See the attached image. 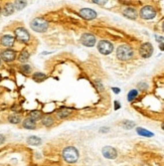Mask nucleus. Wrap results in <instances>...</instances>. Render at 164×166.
<instances>
[{"mask_svg":"<svg viewBox=\"0 0 164 166\" xmlns=\"http://www.w3.org/2000/svg\"><path fill=\"white\" fill-rule=\"evenodd\" d=\"M123 15H124L125 17L129 18V19H136L138 14H137V11L134 9V8L127 7L123 10Z\"/></svg>","mask_w":164,"mask_h":166,"instance_id":"13","label":"nucleus"},{"mask_svg":"<svg viewBox=\"0 0 164 166\" xmlns=\"http://www.w3.org/2000/svg\"><path fill=\"white\" fill-rule=\"evenodd\" d=\"M112 91L114 92L115 94H119V93H120V89H118V88H112Z\"/></svg>","mask_w":164,"mask_h":166,"instance_id":"31","label":"nucleus"},{"mask_svg":"<svg viewBox=\"0 0 164 166\" xmlns=\"http://www.w3.org/2000/svg\"><path fill=\"white\" fill-rule=\"evenodd\" d=\"M155 38H156V40L158 42H164V37L163 36H160V35H155Z\"/></svg>","mask_w":164,"mask_h":166,"instance_id":"29","label":"nucleus"},{"mask_svg":"<svg viewBox=\"0 0 164 166\" xmlns=\"http://www.w3.org/2000/svg\"><path fill=\"white\" fill-rule=\"evenodd\" d=\"M28 59H29V52H28L26 50H23L19 54V55H18V61L22 63H26V61H28Z\"/></svg>","mask_w":164,"mask_h":166,"instance_id":"17","label":"nucleus"},{"mask_svg":"<svg viewBox=\"0 0 164 166\" xmlns=\"http://www.w3.org/2000/svg\"><path fill=\"white\" fill-rule=\"evenodd\" d=\"M108 131H109V129H101L100 132H108Z\"/></svg>","mask_w":164,"mask_h":166,"instance_id":"35","label":"nucleus"},{"mask_svg":"<svg viewBox=\"0 0 164 166\" xmlns=\"http://www.w3.org/2000/svg\"><path fill=\"white\" fill-rule=\"evenodd\" d=\"M63 157L67 163H75L79 159V151L73 146L65 147L63 150Z\"/></svg>","mask_w":164,"mask_h":166,"instance_id":"1","label":"nucleus"},{"mask_svg":"<svg viewBox=\"0 0 164 166\" xmlns=\"http://www.w3.org/2000/svg\"><path fill=\"white\" fill-rule=\"evenodd\" d=\"M32 79H33L34 81H36V82H42V81H44V80L46 79V76L44 75V73L37 71V73H33V76H32Z\"/></svg>","mask_w":164,"mask_h":166,"instance_id":"23","label":"nucleus"},{"mask_svg":"<svg viewBox=\"0 0 164 166\" xmlns=\"http://www.w3.org/2000/svg\"><path fill=\"white\" fill-rule=\"evenodd\" d=\"M93 2L96 4H100V5H104V4H106V1H93Z\"/></svg>","mask_w":164,"mask_h":166,"instance_id":"32","label":"nucleus"},{"mask_svg":"<svg viewBox=\"0 0 164 166\" xmlns=\"http://www.w3.org/2000/svg\"><path fill=\"white\" fill-rule=\"evenodd\" d=\"M156 16V11L152 6H144L140 10V17L143 19H152Z\"/></svg>","mask_w":164,"mask_h":166,"instance_id":"5","label":"nucleus"},{"mask_svg":"<svg viewBox=\"0 0 164 166\" xmlns=\"http://www.w3.org/2000/svg\"><path fill=\"white\" fill-rule=\"evenodd\" d=\"M14 9H15V8H14L13 3L8 2V3H6L5 5H4L3 9H2V13H3L5 16H9L14 12Z\"/></svg>","mask_w":164,"mask_h":166,"instance_id":"14","label":"nucleus"},{"mask_svg":"<svg viewBox=\"0 0 164 166\" xmlns=\"http://www.w3.org/2000/svg\"><path fill=\"white\" fill-rule=\"evenodd\" d=\"M159 48H160L161 50H163V52H164V42H163V44H160V46H159Z\"/></svg>","mask_w":164,"mask_h":166,"instance_id":"34","label":"nucleus"},{"mask_svg":"<svg viewBox=\"0 0 164 166\" xmlns=\"http://www.w3.org/2000/svg\"><path fill=\"white\" fill-rule=\"evenodd\" d=\"M26 142H27V144L32 145V146H37V145L42 144V139L38 138V137H36V136H30L27 138Z\"/></svg>","mask_w":164,"mask_h":166,"instance_id":"16","label":"nucleus"},{"mask_svg":"<svg viewBox=\"0 0 164 166\" xmlns=\"http://www.w3.org/2000/svg\"><path fill=\"white\" fill-rule=\"evenodd\" d=\"M69 114H71V111H69V110L61 109V110H59V112H57V117H59V118L63 119V118H67Z\"/></svg>","mask_w":164,"mask_h":166,"instance_id":"24","label":"nucleus"},{"mask_svg":"<svg viewBox=\"0 0 164 166\" xmlns=\"http://www.w3.org/2000/svg\"><path fill=\"white\" fill-rule=\"evenodd\" d=\"M8 120H9V122L12 123V124H18V123H20V121H21V117L18 114H13V115H10Z\"/></svg>","mask_w":164,"mask_h":166,"instance_id":"22","label":"nucleus"},{"mask_svg":"<svg viewBox=\"0 0 164 166\" xmlns=\"http://www.w3.org/2000/svg\"><path fill=\"white\" fill-rule=\"evenodd\" d=\"M30 27H31V29L34 30V31L42 33V32L46 31V29H48V22L42 17H36L31 20V22H30Z\"/></svg>","mask_w":164,"mask_h":166,"instance_id":"3","label":"nucleus"},{"mask_svg":"<svg viewBox=\"0 0 164 166\" xmlns=\"http://www.w3.org/2000/svg\"><path fill=\"white\" fill-rule=\"evenodd\" d=\"M102 153H103L104 157L107 159H116L117 158V150L111 146H106L102 149Z\"/></svg>","mask_w":164,"mask_h":166,"instance_id":"11","label":"nucleus"},{"mask_svg":"<svg viewBox=\"0 0 164 166\" xmlns=\"http://www.w3.org/2000/svg\"><path fill=\"white\" fill-rule=\"evenodd\" d=\"M20 71L23 73H25V75H28V73H30V71H31V67H30V65H27V63H23V65L20 67Z\"/></svg>","mask_w":164,"mask_h":166,"instance_id":"27","label":"nucleus"},{"mask_svg":"<svg viewBox=\"0 0 164 166\" xmlns=\"http://www.w3.org/2000/svg\"><path fill=\"white\" fill-rule=\"evenodd\" d=\"M42 117V112H39V111H31V112L29 113V118L31 119V120H33L34 122L37 120H40Z\"/></svg>","mask_w":164,"mask_h":166,"instance_id":"19","label":"nucleus"},{"mask_svg":"<svg viewBox=\"0 0 164 166\" xmlns=\"http://www.w3.org/2000/svg\"><path fill=\"white\" fill-rule=\"evenodd\" d=\"M0 65H1V59H0Z\"/></svg>","mask_w":164,"mask_h":166,"instance_id":"39","label":"nucleus"},{"mask_svg":"<svg viewBox=\"0 0 164 166\" xmlns=\"http://www.w3.org/2000/svg\"><path fill=\"white\" fill-rule=\"evenodd\" d=\"M26 4H27L26 1H15L13 5H14V8H16L17 10H21L25 7Z\"/></svg>","mask_w":164,"mask_h":166,"instance_id":"25","label":"nucleus"},{"mask_svg":"<svg viewBox=\"0 0 164 166\" xmlns=\"http://www.w3.org/2000/svg\"><path fill=\"white\" fill-rule=\"evenodd\" d=\"M15 34V38L18 42H22V44H27L30 40V34L28 33V31L23 27H18L14 31Z\"/></svg>","mask_w":164,"mask_h":166,"instance_id":"4","label":"nucleus"},{"mask_svg":"<svg viewBox=\"0 0 164 166\" xmlns=\"http://www.w3.org/2000/svg\"><path fill=\"white\" fill-rule=\"evenodd\" d=\"M136 131L140 136H144V137H153L154 136V134H153L152 132H150V131L146 130V129H144V128H137Z\"/></svg>","mask_w":164,"mask_h":166,"instance_id":"18","label":"nucleus"},{"mask_svg":"<svg viewBox=\"0 0 164 166\" xmlns=\"http://www.w3.org/2000/svg\"><path fill=\"white\" fill-rule=\"evenodd\" d=\"M139 52H140V55L144 59H148L153 54V46L149 42H145L142 46H140V50H139Z\"/></svg>","mask_w":164,"mask_h":166,"instance_id":"7","label":"nucleus"},{"mask_svg":"<svg viewBox=\"0 0 164 166\" xmlns=\"http://www.w3.org/2000/svg\"><path fill=\"white\" fill-rule=\"evenodd\" d=\"M137 96H138V91H137V90H132V91L129 92L127 99H128V101H129V102H132L134 99H136Z\"/></svg>","mask_w":164,"mask_h":166,"instance_id":"26","label":"nucleus"},{"mask_svg":"<svg viewBox=\"0 0 164 166\" xmlns=\"http://www.w3.org/2000/svg\"><path fill=\"white\" fill-rule=\"evenodd\" d=\"M1 13H2V8L0 7V15H1Z\"/></svg>","mask_w":164,"mask_h":166,"instance_id":"37","label":"nucleus"},{"mask_svg":"<svg viewBox=\"0 0 164 166\" xmlns=\"http://www.w3.org/2000/svg\"><path fill=\"white\" fill-rule=\"evenodd\" d=\"M22 126H23V128L28 129V130H33V129H35V122L30 118H26L22 122Z\"/></svg>","mask_w":164,"mask_h":166,"instance_id":"15","label":"nucleus"},{"mask_svg":"<svg viewBox=\"0 0 164 166\" xmlns=\"http://www.w3.org/2000/svg\"><path fill=\"white\" fill-rule=\"evenodd\" d=\"M121 126L123 127V128L125 129H132L134 128L135 126H136V124H135V122H133V121H129V120H125L123 121L122 123H121Z\"/></svg>","mask_w":164,"mask_h":166,"instance_id":"21","label":"nucleus"},{"mask_svg":"<svg viewBox=\"0 0 164 166\" xmlns=\"http://www.w3.org/2000/svg\"><path fill=\"white\" fill-rule=\"evenodd\" d=\"M161 128H162V130H164V122L162 123V125H161Z\"/></svg>","mask_w":164,"mask_h":166,"instance_id":"36","label":"nucleus"},{"mask_svg":"<svg viewBox=\"0 0 164 166\" xmlns=\"http://www.w3.org/2000/svg\"><path fill=\"white\" fill-rule=\"evenodd\" d=\"M4 141H5V137H4L3 135H1V134H0V145H1V144H3V143H4Z\"/></svg>","mask_w":164,"mask_h":166,"instance_id":"30","label":"nucleus"},{"mask_svg":"<svg viewBox=\"0 0 164 166\" xmlns=\"http://www.w3.org/2000/svg\"><path fill=\"white\" fill-rule=\"evenodd\" d=\"M114 50V46L108 40H101L98 44V50L102 54H110Z\"/></svg>","mask_w":164,"mask_h":166,"instance_id":"6","label":"nucleus"},{"mask_svg":"<svg viewBox=\"0 0 164 166\" xmlns=\"http://www.w3.org/2000/svg\"><path fill=\"white\" fill-rule=\"evenodd\" d=\"M81 42L84 44L85 46H94L96 44V37L95 35L91 33H84L81 37Z\"/></svg>","mask_w":164,"mask_h":166,"instance_id":"8","label":"nucleus"},{"mask_svg":"<svg viewBox=\"0 0 164 166\" xmlns=\"http://www.w3.org/2000/svg\"><path fill=\"white\" fill-rule=\"evenodd\" d=\"M119 108H120V105H119V103L118 102H115V110H118Z\"/></svg>","mask_w":164,"mask_h":166,"instance_id":"33","label":"nucleus"},{"mask_svg":"<svg viewBox=\"0 0 164 166\" xmlns=\"http://www.w3.org/2000/svg\"><path fill=\"white\" fill-rule=\"evenodd\" d=\"M80 15L86 20H92L97 17V12L90 8H83L80 10Z\"/></svg>","mask_w":164,"mask_h":166,"instance_id":"9","label":"nucleus"},{"mask_svg":"<svg viewBox=\"0 0 164 166\" xmlns=\"http://www.w3.org/2000/svg\"><path fill=\"white\" fill-rule=\"evenodd\" d=\"M42 123L44 126L46 127H50L52 124H54V118L50 116H46L44 118H42Z\"/></svg>","mask_w":164,"mask_h":166,"instance_id":"20","label":"nucleus"},{"mask_svg":"<svg viewBox=\"0 0 164 166\" xmlns=\"http://www.w3.org/2000/svg\"><path fill=\"white\" fill-rule=\"evenodd\" d=\"M162 29H163V31H164V23L162 24Z\"/></svg>","mask_w":164,"mask_h":166,"instance_id":"38","label":"nucleus"},{"mask_svg":"<svg viewBox=\"0 0 164 166\" xmlns=\"http://www.w3.org/2000/svg\"><path fill=\"white\" fill-rule=\"evenodd\" d=\"M14 42H15V38L12 35H9V34H5V35H3L0 38L1 44L3 46H6V48H11V46H13Z\"/></svg>","mask_w":164,"mask_h":166,"instance_id":"12","label":"nucleus"},{"mask_svg":"<svg viewBox=\"0 0 164 166\" xmlns=\"http://www.w3.org/2000/svg\"><path fill=\"white\" fill-rule=\"evenodd\" d=\"M133 56V50L128 44H122L117 48V57L120 61H129Z\"/></svg>","mask_w":164,"mask_h":166,"instance_id":"2","label":"nucleus"},{"mask_svg":"<svg viewBox=\"0 0 164 166\" xmlns=\"http://www.w3.org/2000/svg\"><path fill=\"white\" fill-rule=\"evenodd\" d=\"M0 56L6 63H10V61H13L16 59V52L12 50H5L3 52H1Z\"/></svg>","mask_w":164,"mask_h":166,"instance_id":"10","label":"nucleus"},{"mask_svg":"<svg viewBox=\"0 0 164 166\" xmlns=\"http://www.w3.org/2000/svg\"><path fill=\"white\" fill-rule=\"evenodd\" d=\"M0 81H1V75H0Z\"/></svg>","mask_w":164,"mask_h":166,"instance_id":"40","label":"nucleus"},{"mask_svg":"<svg viewBox=\"0 0 164 166\" xmlns=\"http://www.w3.org/2000/svg\"><path fill=\"white\" fill-rule=\"evenodd\" d=\"M138 88L140 90H146L147 88H148V85H147V84H145V83H139L138 84Z\"/></svg>","mask_w":164,"mask_h":166,"instance_id":"28","label":"nucleus"}]
</instances>
